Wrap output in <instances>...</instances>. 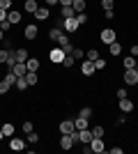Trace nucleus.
<instances>
[{
	"label": "nucleus",
	"mask_w": 138,
	"mask_h": 154,
	"mask_svg": "<svg viewBox=\"0 0 138 154\" xmlns=\"http://www.w3.org/2000/svg\"><path fill=\"white\" fill-rule=\"evenodd\" d=\"M65 55H67V53L58 46V48H51V53H48V60H51L53 64H60L62 60H65Z\"/></svg>",
	"instance_id": "nucleus-1"
},
{
	"label": "nucleus",
	"mask_w": 138,
	"mask_h": 154,
	"mask_svg": "<svg viewBox=\"0 0 138 154\" xmlns=\"http://www.w3.org/2000/svg\"><path fill=\"white\" fill-rule=\"evenodd\" d=\"M99 39H101L104 44H113V42H118V39H115V30H113V28H104V30H101V35H99Z\"/></svg>",
	"instance_id": "nucleus-2"
},
{
	"label": "nucleus",
	"mask_w": 138,
	"mask_h": 154,
	"mask_svg": "<svg viewBox=\"0 0 138 154\" xmlns=\"http://www.w3.org/2000/svg\"><path fill=\"white\" fill-rule=\"evenodd\" d=\"M90 147H92V152H97V154H104V152H106V143H104V138H92Z\"/></svg>",
	"instance_id": "nucleus-3"
},
{
	"label": "nucleus",
	"mask_w": 138,
	"mask_h": 154,
	"mask_svg": "<svg viewBox=\"0 0 138 154\" xmlns=\"http://www.w3.org/2000/svg\"><path fill=\"white\" fill-rule=\"evenodd\" d=\"M124 83L127 85H136L138 83V71L136 69H124Z\"/></svg>",
	"instance_id": "nucleus-4"
},
{
	"label": "nucleus",
	"mask_w": 138,
	"mask_h": 154,
	"mask_svg": "<svg viewBox=\"0 0 138 154\" xmlns=\"http://www.w3.org/2000/svg\"><path fill=\"white\" fill-rule=\"evenodd\" d=\"M78 21H76V19H65V26H62V30H65V32H76V30H78Z\"/></svg>",
	"instance_id": "nucleus-5"
},
{
	"label": "nucleus",
	"mask_w": 138,
	"mask_h": 154,
	"mask_svg": "<svg viewBox=\"0 0 138 154\" xmlns=\"http://www.w3.org/2000/svg\"><path fill=\"white\" fill-rule=\"evenodd\" d=\"M81 71H83L85 76H92V74L97 71V67H94V62H90V60H83V64H81Z\"/></svg>",
	"instance_id": "nucleus-6"
},
{
	"label": "nucleus",
	"mask_w": 138,
	"mask_h": 154,
	"mask_svg": "<svg viewBox=\"0 0 138 154\" xmlns=\"http://www.w3.org/2000/svg\"><path fill=\"white\" fill-rule=\"evenodd\" d=\"M9 147H12L14 152H21V149H26V140H23V138H14V136H12V140H9Z\"/></svg>",
	"instance_id": "nucleus-7"
},
{
	"label": "nucleus",
	"mask_w": 138,
	"mask_h": 154,
	"mask_svg": "<svg viewBox=\"0 0 138 154\" xmlns=\"http://www.w3.org/2000/svg\"><path fill=\"white\" fill-rule=\"evenodd\" d=\"M58 129H60V134H72L76 127H74V120H62Z\"/></svg>",
	"instance_id": "nucleus-8"
},
{
	"label": "nucleus",
	"mask_w": 138,
	"mask_h": 154,
	"mask_svg": "<svg viewBox=\"0 0 138 154\" xmlns=\"http://www.w3.org/2000/svg\"><path fill=\"white\" fill-rule=\"evenodd\" d=\"M120 110H122V113H131V110H133V101L129 99V97L120 99Z\"/></svg>",
	"instance_id": "nucleus-9"
},
{
	"label": "nucleus",
	"mask_w": 138,
	"mask_h": 154,
	"mask_svg": "<svg viewBox=\"0 0 138 154\" xmlns=\"http://www.w3.org/2000/svg\"><path fill=\"white\" fill-rule=\"evenodd\" d=\"M74 145H76V143L72 140V136H69V134H62V138H60V147H62V149H72Z\"/></svg>",
	"instance_id": "nucleus-10"
},
{
	"label": "nucleus",
	"mask_w": 138,
	"mask_h": 154,
	"mask_svg": "<svg viewBox=\"0 0 138 154\" xmlns=\"http://www.w3.org/2000/svg\"><path fill=\"white\" fill-rule=\"evenodd\" d=\"M7 21H9L12 26L21 23V12H16V9H9V12H7Z\"/></svg>",
	"instance_id": "nucleus-11"
},
{
	"label": "nucleus",
	"mask_w": 138,
	"mask_h": 154,
	"mask_svg": "<svg viewBox=\"0 0 138 154\" xmlns=\"http://www.w3.org/2000/svg\"><path fill=\"white\" fill-rule=\"evenodd\" d=\"M37 32H39V28L30 23V26H26V30H23V35H26V39H35V37H37Z\"/></svg>",
	"instance_id": "nucleus-12"
},
{
	"label": "nucleus",
	"mask_w": 138,
	"mask_h": 154,
	"mask_svg": "<svg viewBox=\"0 0 138 154\" xmlns=\"http://www.w3.org/2000/svg\"><path fill=\"white\" fill-rule=\"evenodd\" d=\"M92 138H94V136H92L90 129H81V143H83V145H90Z\"/></svg>",
	"instance_id": "nucleus-13"
},
{
	"label": "nucleus",
	"mask_w": 138,
	"mask_h": 154,
	"mask_svg": "<svg viewBox=\"0 0 138 154\" xmlns=\"http://www.w3.org/2000/svg\"><path fill=\"white\" fill-rule=\"evenodd\" d=\"M62 35H65V32H62V28H51V30H48V39H51V42H60V37H62Z\"/></svg>",
	"instance_id": "nucleus-14"
},
{
	"label": "nucleus",
	"mask_w": 138,
	"mask_h": 154,
	"mask_svg": "<svg viewBox=\"0 0 138 154\" xmlns=\"http://www.w3.org/2000/svg\"><path fill=\"white\" fill-rule=\"evenodd\" d=\"M60 16H62V19H76V9H74V7H62V9H60Z\"/></svg>",
	"instance_id": "nucleus-15"
},
{
	"label": "nucleus",
	"mask_w": 138,
	"mask_h": 154,
	"mask_svg": "<svg viewBox=\"0 0 138 154\" xmlns=\"http://www.w3.org/2000/svg\"><path fill=\"white\" fill-rule=\"evenodd\" d=\"M23 9L30 12V14H35L37 9H39V5H37V0H26V2H23Z\"/></svg>",
	"instance_id": "nucleus-16"
},
{
	"label": "nucleus",
	"mask_w": 138,
	"mask_h": 154,
	"mask_svg": "<svg viewBox=\"0 0 138 154\" xmlns=\"http://www.w3.org/2000/svg\"><path fill=\"white\" fill-rule=\"evenodd\" d=\"M9 71H14L16 76H26V74H28V69H26V64H23V62H16Z\"/></svg>",
	"instance_id": "nucleus-17"
},
{
	"label": "nucleus",
	"mask_w": 138,
	"mask_h": 154,
	"mask_svg": "<svg viewBox=\"0 0 138 154\" xmlns=\"http://www.w3.org/2000/svg\"><path fill=\"white\" fill-rule=\"evenodd\" d=\"M16 90L19 92H23V90H28V88H30V85H28V81H26V76H16Z\"/></svg>",
	"instance_id": "nucleus-18"
},
{
	"label": "nucleus",
	"mask_w": 138,
	"mask_h": 154,
	"mask_svg": "<svg viewBox=\"0 0 138 154\" xmlns=\"http://www.w3.org/2000/svg\"><path fill=\"white\" fill-rule=\"evenodd\" d=\"M26 69L28 71H37V69H39V60H37V58H28L26 60Z\"/></svg>",
	"instance_id": "nucleus-19"
},
{
	"label": "nucleus",
	"mask_w": 138,
	"mask_h": 154,
	"mask_svg": "<svg viewBox=\"0 0 138 154\" xmlns=\"http://www.w3.org/2000/svg\"><path fill=\"white\" fill-rule=\"evenodd\" d=\"M12 58V48H0V64H7Z\"/></svg>",
	"instance_id": "nucleus-20"
},
{
	"label": "nucleus",
	"mask_w": 138,
	"mask_h": 154,
	"mask_svg": "<svg viewBox=\"0 0 138 154\" xmlns=\"http://www.w3.org/2000/svg\"><path fill=\"white\" fill-rule=\"evenodd\" d=\"M35 19L37 21H46L48 19V9H46V7H39V9L35 12Z\"/></svg>",
	"instance_id": "nucleus-21"
},
{
	"label": "nucleus",
	"mask_w": 138,
	"mask_h": 154,
	"mask_svg": "<svg viewBox=\"0 0 138 154\" xmlns=\"http://www.w3.org/2000/svg\"><path fill=\"white\" fill-rule=\"evenodd\" d=\"M108 51H111V55H120V53H122V44H120V42H113V44H108Z\"/></svg>",
	"instance_id": "nucleus-22"
},
{
	"label": "nucleus",
	"mask_w": 138,
	"mask_h": 154,
	"mask_svg": "<svg viewBox=\"0 0 138 154\" xmlns=\"http://www.w3.org/2000/svg\"><path fill=\"white\" fill-rule=\"evenodd\" d=\"M26 81H28V85H30V88H32V85H37V81H39V78H37V71H28V74H26Z\"/></svg>",
	"instance_id": "nucleus-23"
},
{
	"label": "nucleus",
	"mask_w": 138,
	"mask_h": 154,
	"mask_svg": "<svg viewBox=\"0 0 138 154\" xmlns=\"http://www.w3.org/2000/svg\"><path fill=\"white\" fill-rule=\"evenodd\" d=\"M136 62L138 60L133 58V55H127L124 58V69H136Z\"/></svg>",
	"instance_id": "nucleus-24"
},
{
	"label": "nucleus",
	"mask_w": 138,
	"mask_h": 154,
	"mask_svg": "<svg viewBox=\"0 0 138 154\" xmlns=\"http://www.w3.org/2000/svg\"><path fill=\"white\" fill-rule=\"evenodd\" d=\"M99 58H101V55H99L97 48H90V51H87V55H85V60H90V62H97Z\"/></svg>",
	"instance_id": "nucleus-25"
},
{
	"label": "nucleus",
	"mask_w": 138,
	"mask_h": 154,
	"mask_svg": "<svg viewBox=\"0 0 138 154\" xmlns=\"http://www.w3.org/2000/svg\"><path fill=\"white\" fill-rule=\"evenodd\" d=\"M74 127H76V129H78V131H81V129H87V120H85V117H76V120H74Z\"/></svg>",
	"instance_id": "nucleus-26"
},
{
	"label": "nucleus",
	"mask_w": 138,
	"mask_h": 154,
	"mask_svg": "<svg viewBox=\"0 0 138 154\" xmlns=\"http://www.w3.org/2000/svg\"><path fill=\"white\" fill-rule=\"evenodd\" d=\"M0 129H2V134H5L7 138H12V136H14V124L5 122V124H2V127H0Z\"/></svg>",
	"instance_id": "nucleus-27"
},
{
	"label": "nucleus",
	"mask_w": 138,
	"mask_h": 154,
	"mask_svg": "<svg viewBox=\"0 0 138 154\" xmlns=\"http://www.w3.org/2000/svg\"><path fill=\"white\" fill-rule=\"evenodd\" d=\"M72 7L76 9V14L85 12V0H74V2H72Z\"/></svg>",
	"instance_id": "nucleus-28"
},
{
	"label": "nucleus",
	"mask_w": 138,
	"mask_h": 154,
	"mask_svg": "<svg viewBox=\"0 0 138 154\" xmlns=\"http://www.w3.org/2000/svg\"><path fill=\"white\" fill-rule=\"evenodd\" d=\"M74 62H76V60H74V55H65V60H62L60 64H62V67H67V69H72Z\"/></svg>",
	"instance_id": "nucleus-29"
},
{
	"label": "nucleus",
	"mask_w": 138,
	"mask_h": 154,
	"mask_svg": "<svg viewBox=\"0 0 138 154\" xmlns=\"http://www.w3.org/2000/svg\"><path fill=\"white\" fill-rule=\"evenodd\" d=\"M28 143H30V145H37V143H39V134H37V131H30V134H28Z\"/></svg>",
	"instance_id": "nucleus-30"
},
{
	"label": "nucleus",
	"mask_w": 138,
	"mask_h": 154,
	"mask_svg": "<svg viewBox=\"0 0 138 154\" xmlns=\"http://www.w3.org/2000/svg\"><path fill=\"white\" fill-rule=\"evenodd\" d=\"M90 131H92V136H94V138H104V134H106L104 127H94V129H90Z\"/></svg>",
	"instance_id": "nucleus-31"
},
{
	"label": "nucleus",
	"mask_w": 138,
	"mask_h": 154,
	"mask_svg": "<svg viewBox=\"0 0 138 154\" xmlns=\"http://www.w3.org/2000/svg\"><path fill=\"white\" fill-rule=\"evenodd\" d=\"M9 88H12V85H9L5 78H2V81H0V94H7V92H9Z\"/></svg>",
	"instance_id": "nucleus-32"
},
{
	"label": "nucleus",
	"mask_w": 138,
	"mask_h": 154,
	"mask_svg": "<svg viewBox=\"0 0 138 154\" xmlns=\"http://www.w3.org/2000/svg\"><path fill=\"white\" fill-rule=\"evenodd\" d=\"M78 115H81V117H85V120H90V117H92V108H81V110H78Z\"/></svg>",
	"instance_id": "nucleus-33"
},
{
	"label": "nucleus",
	"mask_w": 138,
	"mask_h": 154,
	"mask_svg": "<svg viewBox=\"0 0 138 154\" xmlns=\"http://www.w3.org/2000/svg\"><path fill=\"white\" fill-rule=\"evenodd\" d=\"M72 55H74V60H83V58H85V53L81 51V48H74V51H72Z\"/></svg>",
	"instance_id": "nucleus-34"
},
{
	"label": "nucleus",
	"mask_w": 138,
	"mask_h": 154,
	"mask_svg": "<svg viewBox=\"0 0 138 154\" xmlns=\"http://www.w3.org/2000/svg\"><path fill=\"white\" fill-rule=\"evenodd\" d=\"M5 81H7V83H9V85H14V83H16V74H14V71H9V74H5Z\"/></svg>",
	"instance_id": "nucleus-35"
},
{
	"label": "nucleus",
	"mask_w": 138,
	"mask_h": 154,
	"mask_svg": "<svg viewBox=\"0 0 138 154\" xmlns=\"http://www.w3.org/2000/svg\"><path fill=\"white\" fill-rule=\"evenodd\" d=\"M76 21H78V26H83V23H87V16H85V12L76 14Z\"/></svg>",
	"instance_id": "nucleus-36"
},
{
	"label": "nucleus",
	"mask_w": 138,
	"mask_h": 154,
	"mask_svg": "<svg viewBox=\"0 0 138 154\" xmlns=\"http://www.w3.org/2000/svg\"><path fill=\"white\" fill-rule=\"evenodd\" d=\"M12 0H0V7H2V9H7V12H9V9H12Z\"/></svg>",
	"instance_id": "nucleus-37"
},
{
	"label": "nucleus",
	"mask_w": 138,
	"mask_h": 154,
	"mask_svg": "<svg viewBox=\"0 0 138 154\" xmlns=\"http://www.w3.org/2000/svg\"><path fill=\"white\" fill-rule=\"evenodd\" d=\"M9 28H12V23H9V21H0V30H2V32H7V30H9Z\"/></svg>",
	"instance_id": "nucleus-38"
},
{
	"label": "nucleus",
	"mask_w": 138,
	"mask_h": 154,
	"mask_svg": "<svg viewBox=\"0 0 138 154\" xmlns=\"http://www.w3.org/2000/svg\"><path fill=\"white\" fill-rule=\"evenodd\" d=\"M113 5H115L113 0H101V7H104V9H113Z\"/></svg>",
	"instance_id": "nucleus-39"
},
{
	"label": "nucleus",
	"mask_w": 138,
	"mask_h": 154,
	"mask_svg": "<svg viewBox=\"0 0 138 154\" xmlns=\"http://www.w3.org/2000/svg\"><path fill=\"white\" fill-rule=\"evenodd\" d=\"M94 67H97V71H99V69H104V67H106V60H104V58H99L97 62H94Z\"/></svg>",
	"instance_id": "nucleus-40"
},
{
	"label": "nucleus",
	"mask_w": 138,
	"mask_h": 154,
	"mask_svg": "<svg viewBox=\"0 0 138 154\" xmlns=\"http://www.w3.org/2000/svg\"><path fill=\"white\" fill-rule=\"evenodd\" d=\"M32 122H23V131H26V134H30V131H32Z\"/></svg>",
	"instance_id": "nucleus-41"
},
{
	"label": "nucleus",
	"mask_w": 138,
	"mask_h": 154,
	"mask_svg": "<svg viewBox=\"0 0 138 154\" xmlns=\"http://www.w3.org/2000/svg\"><path fill=\"white\" fill-rule=\"evenodd\" d=\"M115 94H118V101H120V99H124V97H127V90H124V88H120Z\"/></svg>",
	"instance_id": "nucleus-42"
},
{
	"label": "nucleus",
	"mask_w": 138,
	"mask_h": 154,
	"mask_svg": "<svg viewBox=\"0 0 138 154\" xmlns=\"http://www.w3.org/2000/svg\"><path fill=\"white\" fill-rule=\"evenodd\" d=\"M106 12V19H115V12H113V9H104Z\"/></svg>",
	"instance_id": "nucleus-43"
},
{
	"label": "nucleus",
	"mask_w": 138,
	"mask_h": 154,
	"mask_svg": "<svg viewBox=\"0 0 138 154\" xmlns=\"http://www.w3.org/2000/svg\"><path fill=\"white\" fill-rule=\"evenodd\" d=\"M58 2H60L62 7H72V2H74V0H58Z\"/></svg>",
	"instance_id": "nucleus-44"
},
{
	"label": "nucleus",
	"mask_w": 138,
	"mask_h": 154,
	"mask_svg": "<svg viewBox=\"0 0 138 154\" xmlns=\"http://www.w3.org/2000/svg\"><path fill=\"white\" fill-rule=\"evenodd\" d=\"M108 152H111V154H122V147H111Z\"/></svg>",
	"instance_id": "nucleus-45"
},
{
	"label": "nucleus",
	"mask_w": 138,
	"mask_h": 154,
	"mask_svg": "<svg viewBox=\"0 0 138 154\" xmlns=\"http://www.w3.org/2000/svg\"><path fill=\"white\" fill-rule=\"evenodd\" d=\"M7 19V9H2V7H0V21H5Z\"/></svg>",
	"instance_id": "nucleus-46"
},
{
	"label": "nucleus",
	"mask_w": 138,
	"mask_h": 154,
	"mask_svg": "<svg viewBox=\"0 0 138 154\" xmlns=\"http://www.w3.org/2000/svg\"><path fill=\"white\" fill-rule=\"evenodd\" d=\"M131 55H133V58L138 55V44H136V46H131Z\"/></svg>",
	"instance_id": "nucleus-47"
},
{
	"label": "nucleus",
	"mask_w": 138,
	"mask_h": 154,
	"mask_svg": "<svg viewBox=\"0 0 138 154\" xmlns=\"http://www.w3.org/2000/svg\"><path fill=\"white\" fill-rule=\"evenodd\" d=\"M46 2H48V5H58V0H46Z\"/></svg>",
	"instance_id": "nucleus-48"
},
{
	"label": "nucleus",
	"mask_w": 138,
	"mask_h": 154,
	"mask_svg": "<svg viewBox=\"0 0 138 154\" xmlns=\"http://www.w3.org/2000/svg\"><path fill=\"white\" fill-rule=\"evenodd\" d=\"M2 39H5V32H2V30H0V42H2Z\"/></svg>",
	"instance_id": "nucleus-49"
},
{
	"label": "nucleus",
	"mask_w": 138,
	"mask_h": 154,
	"mask_svg": "<svg viewBox=\"0 0 138 154\" xmlns=\"http://www.w3.org/2000/svg\"><path fill=\"white\" fill-rule=\"evenodd\" d=\"M2 138H5V134H2V129H0V140H2Z\"/></svg>",
	"instance_id": "nucleus-50"
},
{
	"label": "nucleus",
	"mask_w": 138,
	"mask_h": 154,
	"mask_svg": "<svg viewBox=\"0 0 138 154\" xmlns=\"http://www.w3.org/2000/svg\"><path fill=\"white\" fill-rule=\"evenodd\" d=\"M136 71H138V62H136Z\"/></svg>",
	"instance_id": "nucleus-51"
}]
</instances>
